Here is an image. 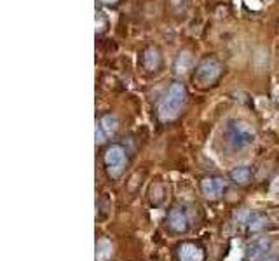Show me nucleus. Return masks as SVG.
<instances>
[{"label": "nucleus", "mask_w": 279, "mask_h": 261, "mask_svg": "<svg viewBox=\"0 0 279 261\" xmlns=\"http://www.w3.org/2000/svg\"><path fill=\"white\" fill-rule=\"evenodd\" d=\"M183 101H185V87L180 82H175V84L169 85L168 93L163 98L159 105V117L161 120H173L178 117L180 110L183 107Z\"/></svg>", "instance_id": "f257e3e1"}, {"label": "nucleus", "mask_w": 279, "mask_h": 261, "mask_svg": "<svg viewBox=\"0 0 279 261\" xmlns=\"http://www.w3.org/2000/svg\"><path fill=\"white\" fill-rule=\"evenodd\" d=\"M255 129L248 122L239 119H232L227 124V139L231 143L232 148H246V146L253 145L255 141Z\"/></svg>", "instance_id": "f03ea898"}, {"label": "nucleus", "mask_w": 279, "mask_h": 261, "mask_svg": "<svg viewBox=\"0 0 279 261\" xmlns=\"http://www.w3.org/2000/svg\"><path fill=\"white\" fill-rule=\"evenodd\" d=\"M220 75V65H218L215 59H204V61L199 63V66L195 68V75L194 80L199 85H210Z\"/></svg>", "instance_id": "7ed1b4c3"}, {"label": "nucleus", "mask_w": 279, "mask_h": 261, "mask_svg": "<svg viewBox=\"0 0 279 261\" xmlns=\"http://www.w3.org/2000/svg\"><path fill=\"white\" fill-rule=\"evenodd\" d=\"M126 164V152H124L122 146L119 145H112L110 148L105 152V165H107V171L112 176H119L120 171L124 169Z\"/></svg>", "instance_id": "20e7f679"}, {"label": "nucleus", "mask_w": 279, "mask_h": 261, "mask_svg": "<svg viewBox=\"0 0 279 261\" xmlns=\"http://www.w3.org/2000/svg\"><path fill=\"white\" fill-rule=\"evenodd\" d=\"M225 190H227V181L224 178L210 176L201 181V192L208 199H220L225 194Z\"/></svg>", "instance_id": "39448f33"}, {"label": "nucleus", "mask_w": 279, "mask_h": 261, "mask_svg": "<svg viewBox=\"0 0 279 261\" xmlns=\"http://www.w3.org/2000/svg\"><path fill=\"white\" fill-rule=\"evenodd\" d=\"M176 254H178L180 261H202L204 259V252L194 242H183L178 245L176 249Z\"/></svg>", "instance_id": "423d86ee"}, {"label": "nucleus", "mask_w": 279, "mask_h": 261, "mask_svg": "<svg viewBox=\"0 0 279 261\" xmlns=\"http://www.w3.org/2000/svg\"><path fill=\"white\" fill-rule=\"evenodd\" d=\"M168 226L176 233H182L187 230L188 226V219H187V214L182 207H175V209L169 211L168 214Z\"/></svg>", "instance_id": "0eeeda50"}, {"label": "nucleus", "mask_w": 279, "mask_h": 261, "mask_svg": "<svg viewBox=\"0 0 279 261\" xmlns=\"http://www.w3.org/2000/svg\"><path fill=\"white\" fill-rule=\"evenodd\" d=\"M270 249V240L267 237H256L248 244V249H246V254L250 259H260L262 256H265Z\"/></svg>", "instance_id": "6e6552de"}, {"label": "nucleus", "mask_w": 279, "mask_h": 261, "mask_svg": "<svg viewBox=\"0 0 279 261\" xmlns=\"http://www.w3.org/2000/svg\"><path fill=\"white\" fill-rule=\"evenodd\" d=\"M253 178V172L248 165H239V167H234L231 171V180L234 183H239V185H246L251 181Z\"/></svg>", "instance_id": "1a4fd4ad"}, {"label": "nucleus", "mask_w": 279, "mask_h": 261, "mask_svg": "<svg viewBox=\"0 0 279 261\" xmlns=\"http://www.w3.org/2000/svg\"><path fill=\"white\" fill-rule=\"evenodd\" d=\"M112 256V244L107 239L96 242V261H108Z\"/></svg>", "instance_id": "9d476101"}, {"label": "nucleus", "mask_w": 279, "mask_h": 261, "mask_svg": "<svg viewBox=\"0 0 279 261\" xmlns=\"http://www.w3.org/2000/svg\"><path fill=\"white\" fill-rule=\"evenodd\" d=\"M192 65V56L190 52H182V54L176 58V63H175V70L176 73H185V71L190 68Z\"/></svg>", "instance_id": "9b49d317"}, {"label": "nucleus", "mask_w": 279, "mask_h": 261, "mask_svg": "<svg viewBox=\"0 0 279 261\" xmlns=\"http://www.w3.org/2000/svg\"><path fill=\"white\" fill-rule=\"evenodd\" d=\"M265 221H267L265 216H262L258 213H251L250 218H248V228L251 232H258V230H262L265 226Z\"/></svg>", "instance_id": "f8f14e48"}, {"label": "nucleus", "mask_w": 279, "mask_h": 261, "mask_svg": "<svg viewBox=\"0 0 279 261\" xmlns=\"http://www.w3.org/2000/svg\"><path fill=\"white\" fill-rule=\"evenodd\" d=\"M100 124H101V127H103V131H105V134H107V136L115 134V131H117V119L114 115H105L103 119L100 120Z\"/></svg>", "instance_id": "ddd939ff"}, {"label": "nucleus", "mask_w": 279, "mask_h": 261, "mask_svg": "<svg viewBox=\"0 0 279 261\" xmlns=\"http://www.w3.org/2000/svg\"><path fill=\"white\" fill-rule=\"evenodd\" d=\"M145 66L149 68V70H156L157 66H159V54H157L156 49H149V51L145 52Z\"/></svg>", "instance_id": "4468645a"}, {"label": "nucleus", "mask_w": 279, "mask_h": 261, "mask_svg": "<svg viewBox=\"0 0 279 261\" xmlns=\"http://www.w3.org/2000/svg\"><path fill=\"white\" fill-rule=\"evenodd\" d=\"M94 138H96V143L98 145H101V143L105 141V138H107V134H105L103 127H101V124L96 122V129H94Z\"/></svg>", "instance_id": "2eb2a0df"}, {"label": "nucleus", "mask_w": 279, "mask_h": 261, "mask_svg": "<svg viewBox=\"0 0 279 261\" xmlns=\"http://www.w3.org/2000/svg\"><path fill=\"white\" fill-rule=\"evenodd\" d=\"M265 261H279V256H269V258H265Z\"/></svg>", "instance_id": "dca6fc26"}]
</instances>
